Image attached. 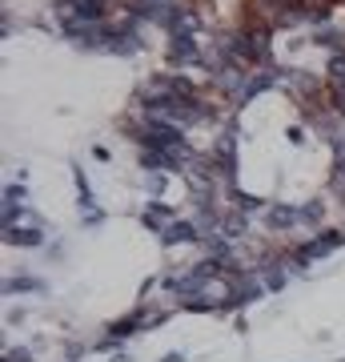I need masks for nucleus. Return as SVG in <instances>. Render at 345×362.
<instances>
[{"label": "nucleus", "instance_id": "15", "mask_svg": "<svg viewBox=\"0 0 345 362\" xmlns=\"http://www.w3.org/2000/svg\"><path fill=\"white\" fill-rule=\"evenodd\" d=\"M161 362H185V354H165Z\"/></svg>", "mask_w": 345, "mask_h": 362}, {"label": "nucleus", "instance_id": "2", "mask_svg": "<svg viewBox=\"0 0 345 362\" xmlns=\"http://www.w3.org/2000/svg\"><path fill=\"white\" fill-rule=\"evenodd\" d=\"M261 226H265L269 233L293 230V226H301V206H289V202H269V209L261 214Z\"/></svg>", "mask_w": 345, "mask_h": 362}, {"label": "nucleus", "instance_id": "12", "mask_svg": "<svg viewBox=\"0 0 345 362\" xmlns=\"http://www.w3.org/2000/svg\"><path fill=\"white\" fill-rule=\"evenodd\" d=\"M4 362H37V358H32V350H25V346H8V350H4Z\"/></svg>", "mask_w": 345, "mask_h": 362}, {"label": "nucleus", "instance_id": "8", "mask_svg": "<svg viewBox=\"0 0 345 362\" xmlns=\"http://www.w3.org/2000/svg\"><path fill=\"white\" fill-rule=\"evenodd\" d=\"M301 226L309 230H325V197H309L301 206Z\"/></svg>", "mask_w": 345, "mask_h": 362}, {"label": "nucleus", "instance_id": "14", "mask_svg": "<svg viewBox=\"0 0 345 362\" xmlns=\"http://www.w3.org/2000/svg\"><path fill=\"white\" fill-rule=\"evenodd\" d=\"M289 141L301 145V141H305V129H297V125H293V129H289Z\"/></svg>", "mask_w": 345, "mask_h": 362}, {"label": "nucleus", "instance_id": "7", "mask_svg": "<svg viewBox=\"0 0 345 362\" xmlns=\"http://www.w3.org/2000/svg\"><path fill=\"white\" fill-rule=\"evenodd\" d=\"M4 242L8 246H40L44 242V230L40 226H16V230H4Z\"/></svg>", "mask_w": 345, "mask_h": 362}, {"label": "nucleus", "instance_id": "4", "mask_svg": "<svg viewBox=\"0 0 345 362\" xmlns=\"http://www.w3.org/2000/svg\"><path fill=\"white\" fill-rule=\"evenodd\" d=\"M201 242L205 233L197 230V221H185V218L169 221L165 233H161V246H201Z\"/></svg>", "mask_w": 345, "mask_h": 362}, {"label": "nucleus", "instance_id": "6", "mask_svg": "<svg viewBox=\"0 0 345 362\" xmlns=\"http://www.w3.org/2000/svg\"><path fill=\"white\" fill-rule=\"evenodd\" d=\"M249 233V214L237 206L225 209V218H221V238H229V242H237V238H245Z\"/></svg>", "mask_w": 345, "mask_h": 362}, {"label": "nucleus", "instance_id": "13", "mask_svg": "<svg viewBox=\"0 0 345 362\" xmlns=\"http://www.w3.org/2000/svg\"><path fill=\"white\" fill-rule=\"evenodd\" d=\"M85 350H89V346H80V342H68V354H64V362H77Z\"/></svg>", "mask_w": 345, "mask_h": 362}, {"label": "nucleus", "instance_id": "11", "mask_svg": "<svg viewBox=\"0 0 345 362\" xmlns=\"http://www.w3.org/2000/svg\"><path fill=\"white\" fill-rule=\"evenodd\" d=\"M25 185H16V181H13V185H4V206H25Z\"/></svg>", "mask_w": 345, "mask_h": 362}, {"label": "nucleus", "instance_id": "1", "mask_svg": "<svg viewBox=\"0 0 345 362\" xmlns=\"http://www.w3.org/2000/svg\"><path fill=\"white\" fill-rule=\"evenodd\" d=\"M265 294L269 290L257 270H241L229 278V310H241V306H249V302H257V298H265Z\"/></svg>", "mask_w": 345, "mask_h": 362}, {"label": "nucleus", "instance_id": "3", "mask_svg": "<svg viewBox=\"0 0 345 362\" xmlns=\"http://www.w3.org/2000/svg\"><path fill=\"white\" fill-rule=\"evenodd\" d=\"M205 52L197 45V37H169V65L185 69V65H201Z\"/></svg>", "mask_w": 345, "mask_h": 362}, {"label": "nucleus", "instance_id": "10", "mask_svg": "<svg viewBox=\"0 0 345 362\" xmlns=\"http://www.w3.org/2000/svg\"><path fill=\"white\" fill-rule=\"evenodd\" d=\"M145 189H149L153 202H161V194H165V173H149V177H145Z\"/></svg>", "mask_w": 345, "mask_h": 362}, {"label": "nucleus", "instance_id": "5", "mask_svg": "<svg viewBox=\"0 0 345 362\" xmlns=\"http://www.w3.org/2000/svg\"><path fill=\"white\" fill-rule=\"evenodd\" d=\"M169 221H177V214H173V206H165V202H149V206L141 209V226L145 230H153L157 238L165 233Z\"/></svg>", "mask_w": 345, "mask_h": 362}, {"label": "nucleus", "instance_id": "9", "mask_svg": "<svg viewBox=\"0 0 345 362\" xmlns=\"http://www.w3.org/2000/svg\"><path fill=\"white\" fill-rule=\"evenodd\" d=\"M40 286L44 282L32 274H13V278H4V294H37Z\"/></svg>", "mask_w": 345, "mask_h": 362}]
</instances>
